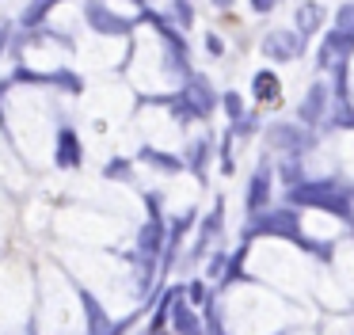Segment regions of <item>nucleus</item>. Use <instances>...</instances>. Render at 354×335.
Returning a JSON list of instances; mask_svg holds the SVG:
<instances>
[{"label": "nucleus", "instance_id": "5", "mask_svg": "<svg viewBox=\"0 0 354 335\" xmlns=\"http://www.w3.org/2000/svg\"><path fill=\"white\" fill-rule=\"evenodd\" d=\"M274 88H278V84H274V76H259V91H263V96H270Z\"/></svg>", "mask_w": 354, "mask_h": 335}, {"label": "nucleus", "instance_id": "4", "mask_svg": "<svg viewBox=\"0 0 354 335\" xmlns=\"http://www.w3.org/2000/svg\"><path fill=\"white\" fill-rule=\"evenodd\" d=\"M320 103H324V88H313V96H308V103H305V118H316Z\"/></svg>", "mask_w": 354, "mask_h": 335}, {"label": "nucleus", "instance_id": "1", "mask_svg": "<svg viewBox=\"0 0 354 335\" xmlns=\"http://www.w3.org/2000/svg\"><path fill=\"white\" fill-rule=\"evenodd\" d=\"M335 35H343L346 42L354 46V4H346L343 12H339V30H335Z\"/></svg>", "mask_w": 354, "mask_h": 335}, {"label": "nucleus", "instance_id": "2", "mask_svg": "<svg viewBox=\"0 0 354 335\" xmlns=\"http://www.w3.org/2000/svg\"><path fill=\"white\" fill-rule=\"evenodd\" d=\"M267 50H274L278 57H290V53L297 50V42H293L290 35H274V38H270V42H267Z\"/></svg>", "mask_w": 354, "mask_h": 335}, {"label": "nucleus", "instance_id": "3", "mask_svg": "<svg viewBox=\"0 0 354 335\" xmlns=\"http://www.w3.org/2000/svg\"><path fill=\"white\" fill-rule=\"evenodd\" d=\"M320 8H316V4H305V8H301V12H297V19H301V30H313L316 27V23H320Z\"/></svg>", "mask_w": 354, "mask_h": 335}]
</instances>
